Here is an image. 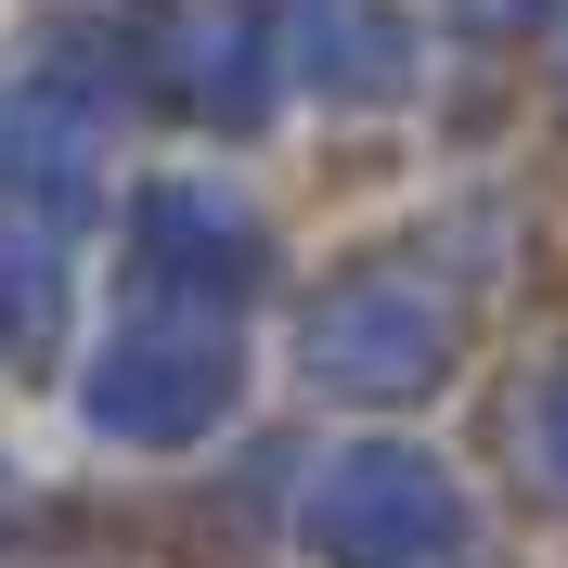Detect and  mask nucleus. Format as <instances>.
Instances as JSON below:
<instances>
[{"instance_id":"nucleus-1","label":"nucleus","mask_w":568,"mask_h":568,"mask_svg":"<svg viewBox=\"0 0 568 568\" xmlns=\"http://www.w3.org/2000/svg\"><path fill=\"white\" fill-rule=\"evenodd\" d=\"M0 194H13V220H39V233H78V220H91V194H104V91L78 65H52V78L13 91Z\"/></svg>"},{"instance_id":"nucleus-2","label":"nucleus","mask_w":568,"mask_h":568,"mask_svg":"<svg viewBox=\"0 0 568 568\" xmlns=\"http://www.w3.org/2000/svg\"><path fill=\"white\" fill-rule=\"evenodd\" d=\"M233 400V336L220 323H130L91 375V426L116 439H194Z\"/></svg>"},{"instance_id":"nucleus-3","label":"nucleus","mask_w":568,"mask_h":568,"mask_svg":"<svg viewBox=\"0 0 568 568\" xmlns=\"http://www.w3.org/2000/svg\"><path fill=\"white\" fill-rule=\"evenodd\" d=\"M311 542L336 568H414L426 542H453V491L426 478V453H349L311 491Z\"/></svg>"},{"instance_id":"nucleus-4","label":"nucleus","mask_w":568,"mask_h":568,"mask_svg":"<svg viewBox=\"0 0 568 568\" xmlns=\"http://www.w3.org/2000/svg\"><path fill=\"white\" fill-rule=\"evenodd\" d=\"M439 349H453V323L426 311V284H400V272H362L311 311V375L323 388H426Z\"/></svg>"},{"instance_id":"nucleus-5","label":"nucleus","mask_w":568,"mask_h":568,"mask_svg":"<svg viewBox=\"0 0 568 568\" xmlns=\"http://www.w3.org/2000/svg\"><path fill=\"white\" fill-rule=\"evenodd\" d=\"M272 52L323 104H400L414 91V27L400 0H272Z\"/></svg>"},{"instance_id":"nucleus-6","label":"nucleus","mask_w":568,"mask_h":568,"mask_svg":"<svg viewBox=\"0 0 568 568\" xmlns=\"http://www.w3.org/2000/svg\"><path fill=\"white\" fill-rule=\"evenodd\" d=\"M130 233H142V272H155V284H194V297H220V284L258 272V220L220 207L207 181H155V194L130 207Z\"/></svg>"},{"instance_id":"nucleus-7","label":"nucleus","mask_w":568,"mask_h":568,"mask_svg":"<svg viewBox=\"0 0 568 568\" xmlns=\"http://www.w3.org/2000/svg\"><path fill=\"white\" fill-rule=\"evenodd\" d=\"M52 323H65V233H39V220L0 207V336L13 349H52Z\"/></svg>"},{"instance_id":"nucleus-8","label":"nucleus","mask_w":568,"mask_h":568,"mask_svg":"<svg viewBox=\"0 0 568 568\" xmlns=\"http://www.w3.org/2000/svg\"><path fill=\"white\" fill-rule=\"evenodd\" d=\"M465 13H478V27H517V13H530V0H465Z\"/></svg>"}]
</instances>
